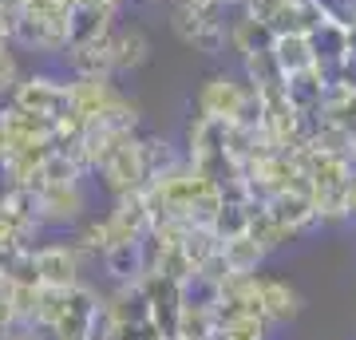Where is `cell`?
<instances>
[{
    "label": "cell",
    "mask_w": 356,
    "mask_h": 340,
    "mask_svg": "<svg viewBox=\"0 0 356 340\" xmlns=\"http://www.w3.org/2000/svg\"><path fill=\"white\" fill-rule=\"evenodd\" d=\"M269 56L281 67V76H297V72L313 67V48H309L305 32H281V36H273Z\"/></svg>",
    "instance_id": "cell-18"
},
{
    "label": "cell",
    "mask_w": 356,
    "mask_h": 340,
    "mask_svg": "<svg viewBox=\"0 0 356 340\" xmlns=\"http://www.w3.org/2000/svg\"><path fill=\"white\" fill-rule=\"evenodd\" d=\"M222 261H226V273H257V265L266 257V250L257 245L250 234H238V238H226L218 245Z\"/></svg>",
    "instance_id": "cell-22"
},
{
    "label": "cell",
    "mask_w": 356,
    "mask_h": 340,
    "mask_svg": "<svg viewBox=\"0 0 356 340\" xmlns=\"http://www.w3.org/2000/svg\"><path fill=\"white\" fill-rule=\"evenodd\" d=\"M4 340H40V337H36V325L13 321V325H4Z\"/></svg>",
    "instance_id": "cell-29"
},
{
    "label": "cell",
    "mask_w": 356,
    "mask_h": 340,
    "mask_svg": "<svg viewBox=\"0 0 356 340\" xmlns=\"http://www.w3.org/2000/svg\"><path fill=\"white\" fill-rule=\"evenodd\" d=\"M151 60V40L143 28H115L111 32V72H139Z\"/></svg>",
    "instance_id": "cell-14"
},
{
    "label": "cell",
    "mask_w": 356,
    "mask_h": 340,
    "mask_svg": "<svg viewBox=\"0 0 356 340\" xmlns=\"http://www.w3.org/2000/svg\"><path fill=\"white\" fill-rule=\"evenodd\" d=\"M115 337V316H111V305L103 301H95V309H91V316H88V328H83V340H111Z\"/></svg>",
    "instance_id": "cell-27"
},
{
    "label": "cell",
    "mask_w": 356,
    "mask_h": 340,
    "mask_svg": "<svg viewBox=\"0 0 356 340\" xmlns=\"http://www.w3.org/2000/svg\"><path fill=\"white\" fill-rule=\"evenodd\" d=\"M226 44L238 51V56H250V51H266L269 44H273V32H269L257 16L242 13L234 24H226Z\"/></svg>",
    "instance_id": "cell-20"
},
{
    "label": "cell",
    "mask_w": 356,
    "mask_h": 340,
    "mask_svg": "<svg viewBox=\"0 0 356 340\" xmlns=\"http://www.w3.org/2000/svg\"><path fill=\"white\" fill-rule=\"evenodd\" d=\"M218 245H222V241L214 238V229H210V226H186V229H182V238H178V250L186 253L191 269H198L206 257H214Z\"/></svg>",
    "instance_id": "cell-26"
},
{
    "label": "cell",
    "mask_w": 356,
    "mask_h": 340,
    "mask_svg": "<svg viewBox=\"0 0 356 340\" xmlns=\"http://www.w3.org/2000/svg\"><path fill=\"white\" fill-rule=\"evenodd\" d=\"M107 226V241H139L147 229H151V214H147V198L143 190H131V194H119L111 206V214L103 218Z\"/></svg>",
    "instance_id": "cell-7"
},
{
    "label": "cell",
    "mask_w": 356,
    "mask_h": 340,
    "mask_svg": "<svg viewBox=\"0 0 356 340\" xmlns=\"http://www.w3.org/2000/svg\"><path fill=\"white\" fill-rule=\"evenodd\" d=\"M0 281H4V273H0Z\"/></svg>",
    "instance_id": "cell-30"
},
{
    "label": "cell",
    "mask_w": 356,
    "mask_h": 340,
    "mask_svg": "<svg viewBox=\"0 0 356 340\" xmlns=\"http://www.w3.org/2000/svg\"><path fill=\"white\" fill-rule=\"evenodd\" d=\"M13 40L24 44V48H36V51H60V48H67V28L20 13L16 16V28H13Z\"/></svg>",
    "instance_id": "cell-17"
},
{
    "label": "cell",
    "mask_w": 356,
    "mask_h": 340,
    "mask_svg": "<svg viewBox=\"0 0 356 340\" xmlns=\"http://www.w3.org/2000/svg\"><path fill=\"white\" fill-rule=\"evenodd\" d=\"M119 8H107V4H91V0H72V13H67V48L72 44H83V40H95L103 32H111V20Z\"/></svg>",
    "instance_id": "cell-11"
},
{
    "label": "cell",
    "mask_w": 356,
    "mask_h": 340,
    "mask_svg": "<svg viewBox=\"0 0 356 340\" xmlns=\"http://www.w3.org/2000/svg\"><path fill=\"white\" fill-rule=\"evenodd\" d=\"M245 234H250V238H254L266 253H269V250H277V245H285V241L293 238L289 229L281 226V222L269 214L266 206H254V214H250V226H245Z\"/></svg>",
    "instance_id": "cell-25"
},
{
    "label": "cell",
    "mask_w": 356,
    "mask_h": 340,
    "mask_svg": "<svg viewBox=\"0 0 356 340\" xmlns=\"http://www.w3.org/2000/svg\"><path fill=\"white\" fill-rule=\"evenodd\" d=\"M36 281L48 289H72L79 285V245L67 241H51V245H36Z\"/></svg>",
    "instance_id": "cell-5"
},
{
    "label": "cell",
    "mask_w": 356,
    "mask_h": 340,
    "mask_svg": "<svg viewBox=\"0 0 356 340\" xmlns=\"http://www.w3.org/2000/svg\"><path fill=\"white\" fill-rule=\"evenodd\" d=\"M226 4L210 0L202 8H175V32L182 44H191L198 51H222L226 48Z\"/></svg>",
    "instance_id": "cell-1"
},
{
    "label": "cell",
    "mask_w": 356,
    "mask_h": 340,
    "mask_svg": "<svg viewBox=\"0 0 356 340\" xmlns=\"http://www.w3.org/2000/svg\"><path fill=\"white\" fill-rule=\"evenodd\" d=\"M257 301H261V316H266L269 325H277V321H293V316L301 313V297L293 285L277 277H257Z\"/></svg>",
    "instance_id": "cell-13"
},
{
    "label": "cell",
    "mask_w": 356,
    "mask_h": 340,
    "mask_svg": "<svg viewBox=\"0 0 356 340\" xmlns=\"http://www.w3.org/2000/svg\"><path fill=\"white\" fill-rule=\"evenodd\" d=\"M8 95H13L8 103L24 107V111H32V115H44L51 123L72 111V103H67V83H60V79H51V76H28V79H20Z\"/></svg>",
    "instance_id": "cell-3"
},
{
    "label": "cell",
    "mask_w": 356,
    "mask_h": 340,
    "mask_svg": "<svg viewBox=\"0 0 356 340\" xmlns=\"http://www.w3.org/2000/svg\"><path fill=\"white\" fill-rule=\"evenodd\" d=\"M325 95H329V83L321 79L317 67H305V72H297V76H285V99H289V107L301 115V119H313V115L321 111Z\"/></svg>",
    "instance_id": "cell-12"
},
{
    "label": "cell",
    "mask_w": 356,
    "mask_h": 340,
    "mask_svg": "<svg viewBox=\"0 0 356 340\" xmlns=\"http://www.w3.org/2000/svg\"><path fill=\"white\" fill-rule=\"evenodd\" d=\"M36 206H40V222L72 226L88 210V194H83L79 182H67V186H36Z\"/></svg>",
    "instance_id": "cell-9"
},
{
    "label": "cell",
    "mask_w": 356,
    "mask_h": 340,
    "mask_svg": "<svg viewBox=\"0 0 356 340\" xmlns=\"http://www.w3.org/2000/svg\"><path fill=\"white\" fill-rule=\"evenodd\" d=\"M99 301V293L88 289V285H72V289L60 293V309L51 316V325L44 332H51V340H83V328H88V316Z\"/></svg>",
    "instance_id": "cell-4"
},
{
    "label": "cell",
    "mask_w": 356,
    "mask_h": 340,
    "mask_svg": "<svg viewBox=\"0 0 356 340\" xmlns=\"http://www.w3.org/2000/svg\"><path fill=\"white\" fill-rule=\"evenodd\" d=\"M8 44H13V40H4V44H0V95H8V91L20 83V72H16V56L8 51Z\"/></svg>",
    "instance_id": "cell-28"
},
{
    "label": "cell",
    "mask_w": 356,
    "mask_h": 340,
    "mask_svg": "<svg viewBox=\"0 0 356 340\" xmlns=\"http://www.w3.org/2000/svg\"><path fill=\"white\" fill-rule=\"evenodd\" d=\"M119 99H123V95H119V88L111 83V76H76L67 83V103H72V111H76L83 123L95 119V115H103V111H111Z\"/></svg>",
    "instance_id": "cell-8"
},
{
    "label": "cell",
    "mask_w": 356,
    "mask_h": 340,
    "mask_svg": "<svg viewBox=\"0 0 356 340\" xmlns=\"http://www.w3.org/2000/svg\"><path fill=\"white\" fill-rule=\"evenodd\" d=\"M269 214L277 218L281 226L289 229L293 238L301 234L305 226H313L317 222V206H313V194H309V186L301 182V186H285V190H277L269 202H261Z\"/></svg>",
    "instance_id": "cell-10"
},
{
    "label": "cell",
    "mask_w": 356,
    "mask_h": 340,
    "mask_svg": "<svg viewBox=\"0 0 356 340\" xmlns=\"http://www.w3.org/2000/svg\"><path fill=\"white\" fill-rule=\"evenodd\" d=\"M111 32H103V36H95V40H83V44H72V48H67V63H72L76 76H115L111 72Z\"/></svg>",
    "instance_id": "cell-16"
},
{
    "label": "cell",
    "mask_w": 356,
    "mask_h": 340,
    "mask_svg": "<svg viewBox=\"0 0 356 340\" xmlns=\"http://www.w3.org/2000/svg\"><path fill=\"white\" fill-rule=\"evenodd\" d=\"M218 297H222V285L214 277H206L202 269H194L186 277L178 281V301L182 309H202V313H214Z\"/></svg>",
    "instance_id": "cell-21"
},
{
    "label": "cell",
    "mask_w": 356,
    "mask_h": 340,
    "mask_svg": "<svg viewBox=\"0 0 356 340\" xmlns=\"http://www.w3.org/2000/svg\"><path fill=\"white\" fill-rule=\"evenodd\" d=\"M107 182L115 198L119 194H131V190H143L147 186V175H143V154H139V135H127V139H119L111 151L103 154V163L95 166Z\"/></svg>",
    "instance_id": "cell-2"
},
{
    "label": "cell",
    "mask_w": 356,
    "mask_h": 340,
    "mask_svg": "<svg viewBox=\"0 0 356 340\" xmlns=\"http://www.w3.org/2000/svg\"><path fill=\"white\" fill-rule=\"evenodd\" d=\"M226 135H229L226 119H206V115H198V119L191 123V163L210 159V154H229L226 151Z\"/></svg>",
    "instance_id": "cell-19"
},
{
    "label": "cell",
    "mask_w": 356,
    "mask_h": 340,
    "mask_svg": "<svg viewBox=\"0 0 356 340\" xmlns=\"http://www.w3.org/2000/svg\"><path fill=\"white\" fill-rule=\"evenodd\" d=\"M103 269H107V277L119 281V285H135V281L147 273V261H143V238L107 245V250H103Z\"/></svg>",
    "instance_id": "cell-15"
},
{
    "label": "cell",
    "mask_w": 356,
    "mask_h": 340,
    "mask_svg": "<svg viewBox=\"0 0 356 340\" xmlns=\"http://www.w3.org/2000/svg\"><path fill=\"white\" fill-rule=\"evenodd\" d=\"M83 170H88V166L79 163V159H72V154H64V151H48L44 154V163H40L36 186H67V182H79Z\"/></svg>",
    "instance_id": "cell-23"
},
{
    "label": "cell",
    "mask_w": 356,
    "mask_h": 340,
    "mask_svg": "<svg viewBox=\"0 0 356 340\" xmlns=\"http://www.w3.org/2000/svg\"><path fill=\"white\" fill-rule=\"evenodd\" d=\"M245 95H250V83H242V79H234V76H210L202 83V91H198V115L234 123L238 111H242Z\"/></svg>",
    "instance_id": "cell-6"
},
{
    "label": "cell",
    "mask_w": 356,
    "mask_h": 340,
    "mask_svg": "<svg viewBox=\"0 0 356 340\" xmlns=\"http://www.w3.org/2000/svg\"><path fill=\"white\" fill-rule=\"evenodd\" d=\"M139 154H143V175H147V182H154L159 175L175 170V166H182L175 147L166 139H154V135H139Z\"/></svg>",
    "instance_id": "cell-24"
}]
</instances>
